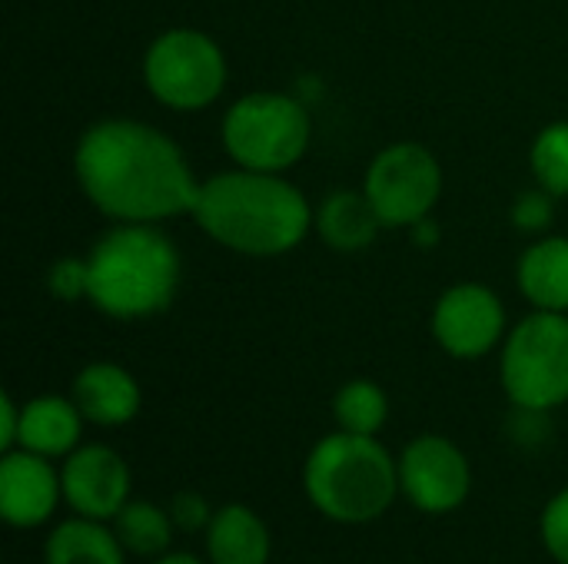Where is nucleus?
I'll return each instance as SVG.
<instances>
[{"label":"nucleus","instance_id":"nucleus-1","mask_svg":"<svg viewBox=\"0 0 568 564\" xmlns=\"http://www.w3.org/2000/svg\"><path fill=\"white\" fill-rule=\"evenodd\" d=\"M77 176L93 206L123 223L176 216L193 209L200 193L180 146L133 120H106L87 130L77 146Z\"/></svg>","mask_w":568,"mask_h":564},{"label":"nucleus","instance_id":"nucleus-2","mask_svg":"<svg viewBox=\"0 0 568 564\" xmlns=\"http://www.w3.org/2000/svg\"><path fill=\"white\" fill-rule=\"evenodd\" d=\"M193 216L216 243L246 256H276L300 246L313 219L296 186L276 173L246 166L206 180Z\"/></svg>","mask_w":568,"mask_h":564},{"label":"nucleus","instance_id":"nucleus-3","mask_svg":"<svg viewBox=\"0 0 568 564\" xmlns=\"http://www.w3.org/2000/svg\"><path fill=\"white\" fill-rule=\"evenodd\" d=\"M303 489L310 505L336 525H369L383 519L399 489V462L376 442V435L333 432L313 445L303 465Z\"/></svg>","mask_w":568,"mask_h":564},{"label":"nucleus","instance_id":"nucleus-4","mask_svg":"<svg viewBox=\"0 0 568 564\" xmlns=\"http://www.w3.org/2000/svg\"><path fill=\"white\" fill-rule=\"evenodd\" d=\"M83 269L93 306L120 319L160 312L180 286V253L150 223H126L106 233Z\"/></svg>","mask_w":568,"mask_h":564},{"label":"nucleus","instance_id":"nucleus-5","mask_svg":"<svg viewBox=\"0 0 568 564\" xmlns=\"http://www.w3.org/2000/svg\"><path fill=\"white\" fill-rule=\"evenodd\" d=\"M503 389L519 409L552 412L568 402V319L536 312L523 319L503 352Z\"/></svg>","mask_w":568,"mask_h":564},{"label":"nucleus","instance_id":"nucleus-6","mask_svg":"<svg viewBox=\"0 0 568 564\" xmlns=\"http://www.w3.org/2000/svg\"><path fill=\"white\" fill-rule=\"evenodd\" d=\"M223 143L246 170L280 173L310 146V113L283 93H250L230 106Z\"/></svg>","mask_w":568,"mask_h":564},{"label":"nucleus","instance_id":"nucleus-7","mask_svg":"<svg viewBox=\"0 0 568 564\" xmlns=\"http://www.w3.org/2000/svg\"><path fill=\"white\" fill-rule=\"evenodd\" d=\"M143 73L153 96L166 106L200 110L220 96L226 83V60L206 33L170 30L153 40Z\"/></svg>","mask_w":568,"mask_h":564},{"label":"nucleus","instance_id":"nucleus-8","mask_svg":"<svg viewBox=\"0 0 568 564\" xmlns=\"http://www.w3.org/2000/svg\"><path fill=\"white\" fill-rule=\"evenodd\" d=\"M443 173L436 156L419 143H396L383 150L366 173V196L383 226H416L439 199Z\"/></svg>","mask_w":568,"mask_h":564},{"label":"nucleus","instance_id":"nucleus-9","mask_svg":"<svg viewBox=\"0 0 568 564\" xmlns=\"http://www.w3.org/2000/svg\"><path fill=\"white\" fill-rule=\"evenodd\" d=\"M399 489L413 509L426 515H449L473 492L469 459L446 435H419L399 459Z\"/></svg>","mask_w":568,"mask_h":564},{"label":"nucleus","instance_id":"nucleus-10","mask_svg":"<svg viewBox=\"0 0 568 564\" xmlns=\"http://www.w3.org/2000/svg\"><path fill=\"white\" fill-rule=\"evenodd\" d=\"M503 329H506V312L499 296L476 283L453 286L449 293H443L433 316V332L439 346L456 359L486 356L503 339Z\"/></svg>","mask_w":568,"mask_h":564},{"label":"nucleus","instance_id":"nucleus-11","mask_svg":"<svg viewBox=\"0 0 568 564\" xmlns=\"http://www.w3.org/2000/svg\"><path fill=\"white\" fill-rule=\"evenodd\" d=\"M63 502L97 522H113L116 512L130 502V469L106 445H80L67 455L60 469Z\"/></svg>","mask_w":568,"mask_h":564},{"label":"nucleus","instance_id":"nucleus-12","mask_svg":"<svg viewBox=\"0 0 568 564\" xmlns=\"http://www.w3.org/2000/svg\"><path fill=\"white\" fill-rule=\"evenodd\" d=\"M63 499L60 472L50 465V459L10 449L0 462V515L10 529H40L53 519L57 505Z\"/></svg>","mask_w":568,"mask_h":564},{"label":"nucleus","instance_id":"nucleus-13","mask_svg":"<svg viewBox=\"0 0 568 564\" xmlns=\"http://www.w3.org/2000/svg\"><path fill=\"white\" fill-rule=\"evenodd\" d=\"M73 402L93 425H126L140 412L136 379L113 362H93L73 379Z\"/></svg>","mask_w":568,"mask_h":564},{"label":"nucleus","instance_id":"nucleus-14","mask_svg":"<svg viewBox=\"0 0 568 564\" xmlns=\"http://www.w3.org/2000/svg\"><path fill=\"white\" fill-rule=\"evenodd\" d=\"M83 412L73 399L40 396L20 409V439L17 449L37 452L43 459H60L80 449Z\"/></svg>","mask_w":568,"mask_h":564},{"label":"nucleus","instance_id":"nucleus-15","mask_svg":"<svg viewBox=\"0 0 568 564\" xmlns=\"http://www.w3.org/2000/svg\"><path fill=\"white\" fill-rule=\"evenodd\" d=\"M206 558L210 564H270L273 535L253 509L223 505L206 529Z\"/></svg>","mask_w":568,"mask_h":564},{"label":"nucleus","instance_id":"nucleus-16","mask_svg":"<svg viewBox=\"0 0 568 564\" xmlns=\"http://www.w3.org/2000/svg\"><path fill=\"white\" fill-rule=\"evenodd\" d=\"M43 564H126V548L116 532L97 519L60 522L43 545Z\"/></svg>","mask_w":568,"mask_h":564},{"label":"nucleus","instance_id":"nucleus-17","mask_svg":"<svg viewBox=\"0 0 568 564\" xmlns=\"http://www.w3.org/2000/svg\"><path fill=\"white\" fill-rule=\"evenodd\" d=\"M519 286L529 302L546 312L568 309V239H542L519 263Z\"/></svg>","mask_w":568,"mask_h":564},{"label":"nucleus","instance_id":"nucleus-18","mask_svg":"<svg viewBox=\"0 0 568 564\" xmlns=\"http://www.w3.org/2000/svg\"><path fill=\"white\" fill-rule=\"evenodd\" d=\"M379 226H383V219H379L373 199L366 196V189L363 193L339 189L320 209V233H323V239L333 249H343V253L366 249L376 239Z\"/></svg>","mask_w":568,"mask_h":564},{"label":"nucleus","instance_id":"nucleus-19","mask_svg":"<svg viewBox=\"0 0 568 564\" xmlns=\"http://www.w3.org/2000/svg\"><path fill=\"white\" fill-rule=\"evenodd\" d=\"M113 532L120 539V545L126 548V555H136V558H160L170 552V542H173V519H170V509H160L153 502H136L130 499L116 519H113Z\"/></svg>","mask_w":568,"mask_h":564},{"label":"nucleus","instance_id":"nucleus-20","mask_svg":"<svg viewBox=\"0 0 568 564\" xmlns=\"http://www.w3.org/2000/svg\"><path fill=\"white\" fill-rule=\"evenodd\" d=\"M333 416H336V425L343 432L376 435L386 425V419H389V399H386V392L376 382L356 379V382H346L336 392Z\"/></svg>","mask_w":568,"mask_h":564},{"label":"nucleus","instance_id":"nucleus-21","mask_svg":"<svg viewBox=\"0 0 568 564\" xmlns=\"http://www.w3.org/2000/svg\"><path fill=\"white\" fill-rule=\"evenodd\" d=\"M532 170L542 189L568 196V123H552L539 133L532 146Z\"/></svg>","mask_w":568,"mask_h":564},{"label":"nucleus","instance_id":"nucleus-22","mask_svg":"<svg viewBox=\"0 0 568 564\" xmlns=\"http://www.w3.org/2000/svg\"><path fill=\"white\" fill-rule=\"evenodd\" d=\"M539 535L546 552L559 564H568V489L549 499L539 519Z\"/></svg>","mask_w":568,"mask_h":564},{"label":"nucleus","instance_id":"nucleus-23","mask_svg":"<svg viewBox=\"0 0 568 564\" xmlns=\"http://www.w3.org/2000/svg\"><path fill=\"white\" fill-rule=\"evenodd\" d=\"M170 519L176 525V532H206L213 522V509L200 492H176L170 502Z\"/></svg>","mask_w":568,"mask_h":564},{"label":"nucleus","instance_id":"nucleus-24","mask_svg":"<svg viewBox=\"0 0 568 564\" xmlns=\"http://www.w3.org/2000/svg\"><path fill=\"white\" fill-rule=\"evenodd\" d=\"M513 219H516L519 229H542V226H549V219H552L549 189L546 193H539V189L523 193L519 203H516V209H513Z\"/></svg>","mask_w":568,"mask_h":564},{"label":"nucleus","instance_id":"nucleus-25","mask_svg":"<svg viewBox=\"0 0 568 564\" xmlns=\"http://www.w3.org/2000/svg\"><path fill=\"white\" fill-rule=\"evenodd\" d=\"M53 289L63 299H73V296L87 293V269H83V263H60L53 269Z\"/></svg>","mask_w":568,"mask_h":564},{"label":"nucleus","instance_id":"nucleus-26","mask_svg":"<svg viewBox=\"0 0 568 564\" xmlns=\"http://www.w3.org/2000/svg\"><path fill=\"white\" fill-rule=\"evenodd\" d=\"M17 439H20V409L10 396L0 399V449L10 452L17 449Z\"/></svg>","mask_w":568,"mask_h":564},{"label":"nucleus","instance_id":"nucleus-27","mask_svg":"<svg viewBox=\"0 0 568 564\" xmlns=\"http://www.w3.org/2000/svg\"><path fill=\"white\" fill-rule=\"evenodd\" d=\"M153 564H203L196 555H186V552H166V555H160Z\"/></svg>","mask_w":568,"mask_h":564}]
</instances>
